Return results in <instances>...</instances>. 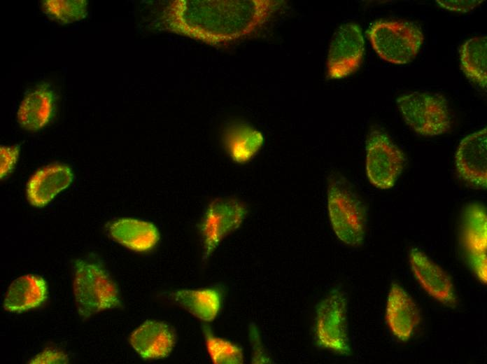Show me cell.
Wrapping results in <instances>:
<instances>
[{"label":"cell","instance_id":"obj_1","mask_svg":"<svg viewBox=\"0 0 487 364\" xmlns=\"http://www.w3.org/2000/svg\"><path fill=\"white\" fill-rule=\"evenodd\" d=\"M277 0H176L162 17L167 30L212 45L244 38L280 7Z\"/></svg>","mask_w":487,"mask_h":364},{"label":"cell","instance_id":"obj_2","mask_svg":"<svg viewBox=\"0 0 487 364\" xmlns=\"http://www.w3.org/2000/svg\"><path fill=\"white\" fill-rule=\"evenodd\" d=\"M327 208L337 237L347 245L361 246L366 234L367 209L350 182L339 174L329 177Z\"/></svg>","mask_w":487,"mask_h":364},{"label":"cell","instance_id":"obj_3","mask_svg":"<svg viewBox=\"0 0 487 364\" xmlns=\"http://www.w3.org/2000/svg\"><path fill=\"white\" fill-rule=\"evenodd\" d=\"M73 288L77 310L83 320L101 311L122 306L116 284L99 263L77 260Z\"/></svg>","mask_w":487,"mask_h":364},{"label":"cell","instance_id":"obj_4","mask_svg":"<svg viewBox=\"0 0 487 364\" xmlns=\"http://www.w3.org/2000/svg\"><path fill=\"white\" fill-rule=\"evenodd\" d=\"M372 48L379 57L395 64L411 62L424 41L421 29L405 20H379L367 31Z\"/></svg>","mask_w":487,"mask_h":364},{"label":"cell","instance_id":"obj_5","mask_svg":"<svg viewBox=\"0 0 487 364\" xmlns=\"http://www.w3.org/2000/svg\"><path fill=\"white\" fill-rule=\"evenodd\" d=\"M314 339L321 349L344 356L351 354L348 334V297L341 288L333 289L316 306Z\"/></svg>","mask_w":487,"mask_h":364},{"label":"cell","instance_id":"obj_6","mask_svg":"<svg viewBox=\"0 0 487 364\" xmlns=\"http://www.w3.org/2000/svg\"><path fill=\"white\" fill-rule=\"evenodd\" d=\"M396 102L406 124L419 135L435 136L451 129L448 102L441 95L411 92L400 96Z\"/></svg>","mask_w":487,"mask_h":364},{"label":"cell","instance_id":"obj_7","mask_svg":"<svg viewBox=\"0 0 487 364\" xmlns=\"http://www.w3.org/2000/svg\"><path fill=\"white\" fill-rule=\"evenodd\" d=\"M406 158L387 134L372 130L366 141V172L376 188H391L401 175Z\"/></svg>","mask_w":487,"mask_h":364},{"label":"cell","instance_id":"obj_8","mask_svg":"<svg viewBox=\"0 0 487 364\" xmlns=\"http://www.w3.org/2000/svg\"><path fill=\"white\" fill-rule=\"evenodd\" d=\"M247 213L246 204L235 197H218L210 202L199 227L204 260L224 238L241 225Z\"/></svg>","mask_w":487,"mask_h":364},{"label":"cell","instance_id":"obj_9","mask_svg":"<svg viewBox=\"0 0 487 364\" xmlns=\"http://www.w3.org/2000/svg\"><path fill=\"white\" fill-rule=\"evenodd\" d=\"M460 241L469 267L483 284L487 281V216L483 205L468 204L463 210Z\"/></svg>","mask_w":487,"mask_h":364},{"label":"cell","instance_id":"obj_10","mask_svg":"<svg viewBox=\"0 0 487 364\" xmlns=\"http://www.w3.org/2000/svg\"><path fill=\"white\" fill-rule=\"evenodd\" d=\"M365 52V41L360 28L355 23L341 24L330 42L327 69L329 78L340 79L355 72Z\"/></svg>","mask_w":487,"mask_h":364},{"label":"cell","instance_id":"obj_11","mask_svg":"<svg viewBox=\"0 0 487 364\" xmlns=\"http://www.w3.org/2000/svg\"><path fill=\"white\" fill-rule=\"evenodd\" d=\"M458 174L469 185L487 186V128L471 133L460 142L455 154Z\"/></svg>","mask_w":487,"mask_h":364},{"label":"cell","instance_id":"obj_12","mask_svg":"<svg viewBox=\"0 0 487 364\" xmlns=\"http://www.w3.org/2000/svg\"><path fill=\"white\" fill-rule=\"evenodd\" d=\"M409 263L416 280L429 295L446 307H456L458 299L453 281L439 265L418 248L411 249Z\"/></svg>","mask_w":487,"mask_h":364},{"label":"cell","instance_id":"obj_13","mask_svg":"<svg viewBox=\"0 0 487 364\" xmlns=\"http://www.w3.org/2000/svg\"><path fill=\"white\" fill-rule=\"evenodd\" d=\"M176 342L174 330L167 323L155 320L146 321L129 337L132 347L145 360L169 356Z\"/></svg>","mask_w":487,"mask_h":364},{"label":"cell","instance_id":"obj_14","mask_svg":"<svg viewBox=\"0 0 487 364\" xmlns=\"http://www.w3.org/2000/svg\"><path fill=\"white\" fill-rule=\"evenodd\" d=\"M386 320L393 334L406 342L421 320V312L409 294L399 284H392L386 303Z\"/></svg>","mask_w":487,"mask_h":364},{"label":"cell","instance_id":"obj_15","mask_svg":"<svg viewBox=\"0 0 487 364\" xmlns=\"http://www.w3.org/2000/svg\"><path fill=\"white\" fill-rule=\"evenodd\" d=\"M73 174L69 166L56 163L36 172L27 185L29 203L36 207L46 206L61 191L72 183Z\"/></svg>","mask_w":487,"mask_h":364},{"label":"cell","instance_id":"obj_16","mask_svg":"<svg viewBox=\"0 0 487 364\" xmlns=\"http://www.w3.org/2000/svg\"><path fill=\"white\" fill-rule=\"evenodd\" d=\"M55 109L53 90L47 83L41 84L21 102L17 113V122L27 131H38L51 120Z\"/></svg>","mask_w":487,"mask_h":364},{"label":"cell","instance_id":"obj_17","mask_svg":"<svg viewBox=\"0 0 487 364\" xmlns=\"http://www.w3.org/2000/svg\"><path fill=\"white\" fill-rule=\"evenodd\" d=\"M107 231L115 241L136 252L153 249L160 237L158 229L153 223L132 218H121L111 222Z\"/></svg>","mask_w":487,"mask_h":364},{"label":"cell","instance_id":"obj_18","mask_svg":"<svg viewBox=\"0 0 487 364\" xmlns=\"http://www.w3.org/2000/svg\"><path fill=\"white\" fill-rule=\"evenodd\" d=\"M47 298L45 280L38 275L26 274L11 283L6 293L3 307L10 312H22L41 306Z\"/></svg>","mask_w":487,"mask_h":364},{"label":"cell","instance_id":"obj_19","mask_svg":"<svg viewBox=\"0 0 487 364\" xmlns=\"http://www.w3.org/2000/svg\"><path fill=\"white\" fill-rule=\"evenodd\" d=\"M223 139L227 152L237 163L250 160L264 142L262 133L244 122L229 124L224 130Z\"/></svg>","mask_w":487,"mask_h":364},{"label":"cell","instance_id":"obj_20","mask_svg":"<svg viewBox=\"0 0 487 364\" xmlns=\"http://www.w3.org/2000/svg\"><path fill=\"white\" fill-rule=\"evenodd\" d=\"M169 297L172 302L182 307L203 321H212L221 307L220 292L216 288L179 289Z\"/></svg>","mask_w":487,"mask_h":364},{"label":"cell","instance_id":"obj_21","mask_svg":"<svg viewBox=\"0 0 487 364\" xmlns=\"http://www.w3.org/2000/svg\"><path fill=\"white\" fill-rule=\"evenodd\" d=\"M487 37L467 40L460 50V66L465 75L483 89L487 85Z\"/></svg>","mask_w":487,"mask_h":364},{"label":"cell","instance_id":"obj_22","mask_svg":"<svg viewBox=\"0 0 487 364\" xmlns=\"http://www.w3.org/2000/svg\"><path fill=\"white\" fill-rule=\"evenodd\" d=\"M208 353L213 363L216 364H241L244 363L242 349L228 341L215 336L209 327L203 326Z\"/></svg>","mask_w":487,"mask_h":364},{"label":"cell","instance_id":"obj_23","mask_svg":"<svg viewBox=\"0 0 487 364\" xmlns=\"http://www.w3.org/2000/svg\"><path fill=\"white\" fill-rule=\"evenodd\" d=\"M85 0H46L42 3L43 12L51 20L62 24H69L83 19L87 13Z\"/></svg>","mask_w":487,"mask_h":364},{"label":"cell","instance_id":"obj_24","mask_svg":"<svg viewBox=\"0 0 487 364\" xmlns=\"http://www.w3.org/2000/svg\"><path fill=\"white\" fill-rule=\"evenodd\" d=\"M18 146H1L0 148L1 168L0 176L2 179L14 169L19 157Z\"/></svg>","mask_w":487,"mask_h":364},{"label":"cell","instance_id":"obj_25","mask_svg":"<svg viewBox=\"0 0 487 364\" xmlns=\"http://www.w3.org/2000/svg\"><path fill=\"white\" fill-rule=\"evenodd\" d=\"M29 363H68L69 358L62 351L48 348L29 360Z\"/></svg>","mask_w":487,"mask_h":364},{"label":"cell","instance_id":"obj_26","mask_svg":"<svg viewBox=\"0 0 487 364\" xmlns=\"http://www.w3.org/2000/svg\"><path fill=\"white\" fill-rule=\"evenodd\" d=\"M484 1L481 0H437L435 2L444 9L460 12L467 13L477 6L480 5Z\"/></svg>","mask_w":487,"mask_h":364},{"label":"cell","instance_id":"obj_27","mask_svg":"<svg viewBox=\"0 0 487 364\" xmlns=\"http://www.w3.org/2000/svg\"><path fill=\"white\" fill-rule=\"evenodd\" d=\"M250 336L252 344L254 346V357L253 359V363H269L270 359L266 356L264 350L262 349V346L259 338V335L257 334V329L255 326H252L250 328Z\"/></svg>","mask_w":487,"mask_h":364}]
</instances>
